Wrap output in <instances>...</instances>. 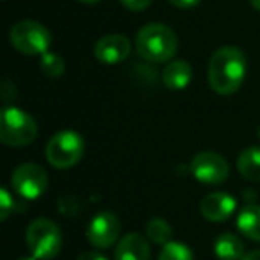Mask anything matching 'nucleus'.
Returning a JSON list of instances; mask_svg holds the SVG:
<instances>
[{
    "label": "nucleus",
    "instance_id": "nucleus-9",
    "mask_svg": "<svg viewBox=\"0 0 260 260\" xmlns=\"http://www.w3.org/2000/svg\"><path fill=\"white\" fill-rule=\"evenodd\" d=\"M119 230H121V224H119L118 216L104 210V212H98L89 221L86 230V237L94 248L107 249L118 242Z\"/></svg>",
    "mask_w": 260,
    "mask_h": 260
},
{
    "label": "nucleus",
    "instance_id": "nucleus-22",
    "mask_svg": "<svg viewBox=\"0 0 260 260\" xmlns=\"http://www.w3.org/2000/svg\"><path fill=\"white\" fill-rule=\"evenodd\" d=\"M202 0H170V4L175 6L178 9H191V8H196Z\"/></svg>",
    "mask_w": 260,
    "mask_h": 260
},
{
    "label": "nucleus",
    "instance_id": "nucleus-4",
    "mask_svg": "<svg viewBox=\"0 0 260 260\" xmlns=\"http://www.w3.org/2000/svg\"><path fill=\"white\" fill-rule=\"evenodd\" d=\"M25 242L30 255L38 260H52L59 255L62 246V235L52 219H34L25 230Z\"/></svg>",
    "mask_w": 260,
    "mask_h": 260
},
{
    "label": "nucleus",
    "instance_id": "nucleus-8",
    "mask_svg": "<svg viewBox=\"0 0 260 260\" xmlns=\"http://www.w3.org/2000/svg\"><path fill=\"white\" fill-rule=\"evenodd\" d=\"M191 173L198 182L207 185H219L228 178L230 166L223 155L216 152H200L191 160Z\"/></svg>",
    "mask_w": 260,
    "mask_h": 260
},
{
    "label": "nucleus",
    "instance_id": "nucleus-19",
    "mask_svg": "<svg viewBox=\"0 0 260 260\" xmlns=\"http://www.w3.org/2000/svg\"><path fill=\"white\" fill-rule=\"evenodd\" d=\"M157 260H194V256L189 246H185L184 242L171 241L162 246Z\"/></svg>",
    "mask_w": 260,
    "mask_h": 260
},
{
    "label": "nucleus",
    "instance_id": "nucleus-25",
    "mask_svg": "<svg viewBox=\"0 0 260 260\" xmlns=\"http://www.w3.org/2000/svg\"><path fill=\"white\" fill-rule=\"evenodd\" d=\"M249 4H251V8H253V9L260 11V0H249Z\"/></svg>",
    "mask_w": 260,
    "mask_h": 260
},
{
    "label": "nucleus",
    "instance_id": "nucleus-27",
    "mask_svg": "<svg viewBox=\"0 0 260 260\" xmlns=\"http://www.w3.org/2000/svg\"><path fill=\"white\" fill-rule=\"evenodd\" d=\"M18 260H38V258H34V256L30 255V256H22V258H18Z\"/></svg>",
    "mask_w": 260,
    "mask_h": 260
},
{
    "label": "nucleus",
    "instance_id": "nucleus-6",
    "mask_svg": "<svg viewBox=\"0 0 260 260\" xmlns=\"http://www.w3.org/2000/svg\"><path fill=\"white\" fill-rule=\"evenodd\" d=\"M13 48L25 55H43L52 45V34L43 23L34 20H22L9 30Z\"/></svg>",
    "mask_w": 260,
    "mask_h": 260
},
{
    "label": "nucleus",
    "instance_id": "nucleus-2",
    "mask_svg": "<svg viewBox=\"0 0 260 260\" xmlns=\"http://www.w3.org/2000/svg\"><path fill=\"white\" fill-rule=\"evenodd\" d=\"M136 48L143 59L150 62H168L178 50V38L173 29L164 23H148L136 36Z\"/></svg>",
    "mask_w": 260,
    "mask_h": 260
},
{
    "label": "nucleus",
    "instance_id": "nucleus-15",
    "mask_svg": "<svg viewBox=\"0 0 260 260\" xmlns=\"http://www.w3.org/2000/svg\"><path fill=\"white\" fill-rule=\"evenodd\" d=\"M214 253L219 260H241L246 255L241 239L228 232L217 235L216 242H214Z\"/></svg>",
    "mask_w": 260,
    "mask_h": 260
},
{
    "label": "nucleus",
    "instance_id": "nucleus-13",
    "mask_svg": "<svg viewBox=\"0 0 260 260\" xmlns=\"http://www.w3.org/2000/svg\"><path fill=\"white\" fill-rule=\"evenodd\" d=\"M192 68L184 59H175L166 64L162 72V84L171 91H182L191 84Z\"/></svg>",
    "mask_w": 260,
    "mask_h": 260
},
{
    "label": "nucleus",
    "instance_id": "nucleus-16",
    "mask_svg": "<svg viewBox=\"0 0 260 260\" xmlns=\"http://www.w3.org/2000/svg\"><path fill=\"white\" fill-rule=\"evenodd\" d=\"M237 170L246 180L260 182V146L242 150L237 159Z\"/></svg>",
    "mask_w": 260,
    "mask_h": 260
},
{
    "label": "nucleus",
    "instance_id": "nucleus-17",
    "mask_svg": "<svg viewBox=\"0 0 260 260\" xmlns=\"http://www.w3.org/2000/svg\"><path fill=\"white\" fill-rule=\"evenodd\" d=\"M146 235L153 244L164 246L168 242H171L173 237V228L162 217H152V219L146 223Z\"/></svg>",
    "mask_w": 260,
    "mask_h": 260
},
{
    "label": "nucleus",
    "instance_id": "nucleus-26",
    "mask_svg": "<svg viewBox=\"0 0 260 260\" xmlns=\"http://www.w3.org/2000/svg\"><path fill=\"white\" fill-rule=\"evenodd\" d=\"M79 2H82V4H96L100 0H79Z\"/></svg>",
    "mask_w": 260,
    "mask_h": 260
},
{
    "label": "nucleus",
    "instance_id": "nucleus-24",
    "mask_svg": "<svg viewBox=\"0 0 260 260\" xmlns=\"http://www.w3.org/2000/svg\"><path fill=\"white\" fill-rule=\"evenodd\" d=\"M241 260H260V249H253V251L246 253Z\"/></svg>",
    "mask_w": 260,
    "mask_h": 260
},
{
    "label": "nucleus",
    "instance_id": "nucleus-23",
    "mask_svg": "<svg viewBox=\"0 0 260 260\" xmlns=\"http://www.w3.org/2000/svg\"><path fill=\"white\" fill-rule=\"evenodd\" d=\"M77 260H109L105 255H102V253H96V251H86L82 253V255L79 256Z\"/></svg>",
    "mask_w": 260,
    "mask_h": 260
},
{
    "label": "nucleus",
    "instance_id": "nucleus-21",
    "mask_svg": "<svg viewBox=\"0 0 260 260\" xmlns=\"http://www.w3.org/2000/svg\"><path fill=\"white\" fill-rule=\"evenodd\" d=\"M121 2L123 8H126L128 11H145L150 4H152V0H119Z\"/></svg>",
    "mask_w": 260,
    "mask_h": 260
},
{
    "label": "nucleus",
    "instance_id": "nucleus-14",
    "mask_svg": "<svg viewBox=\"0 0 260 260\" xmlns=\"http://www.w3.org/2000/svg\"><path fill=\"white\" fill-rule=\"evenodd\" d=\"M237 228L244 237L260 242V205L249 203L237 214Z\"/></svg>",
    "mask_w": 260,
    "mask_h": 260
},
{
    "label": "nucleus",
    "instance_id": "nucleus-11",
    "mask_svg": "<svg viewBox=\"0 0 260 260\" xmlns=\"http://www.w3.org/2000/svg\"><path fill=\"white\" fill-rule=\"evenodd\" d=\"M130 40L123 34H107L100 38L94 45V57L104 64L123 62L130 54Z\"/></svg>",
    "mask_w": 260,
    "mask_h": 260
},
{
    "label": "nucleus",
    "instance_id": "nucleus-10",
    "mask_svg": "<svg viewBox=\"0 0 260 260\" xmlns=\"http://www.w3.org/2000/svg\"><path fill=\"white\" fill-rule=\"evenodd\" d=\"M237 209V200L223 191H214L207 194L200 203V212L210 223H223Z\"/></svg>",
    "mask_w": 260,
    "mask_h": 260
},
{
    "label": "nucleus",
    "instance_id": "nucleus-3",
    "mask_svg": "<svg viewBox=\"0 0 260 260\" xmlns=\"http://www.w3.org/2000/svg\"><path fill=\"white\" fill-rule=\"evenodd\" d=\"M38 125L34 118L18 107H4L0 112V141L8 146H27L36 139Z\"/></svg>",
    "mask_w": 260,
    "mask_h": 260
},
{
    "label": "nucleus",
    "instance_id": "nucleus-18",
    "mask_svg": "<svg viewBox=\"0 0 260 260\" xmlns=\"http://www.w3.org/2000/svg\"><path fill=\"white\" fill-rule=\"evenodd\" d=\"M40 68H41V72L47 77H50V79H59V77H62V73H64L66 66L61 55L54 54V52H45L40 59Z\"/></svg>",
    "mask_w": 260,
    "mask_h": 260
},
{
    "label": "nucleus",
    "instance_id": "nucleus-28",
    "mask_svg": "<svg viewBox=\"0 0 260 260\" xmlns=\"http://www.w3.org/2000/svg\"><path fill=\"white\" fill-rule=\"evenodd\" d=\"M258 138H260V128H258Z\"/></svg>",
    "mask_w": 260,
    "mask_h": 260
},
{
    "label": "nucleus",
    "instance_id": "nucleus-5",
    "mask_svg": "<svg viewBox=\"0 0 260 260\" xmlns=\"http://www.w3.org/2000/svg\"><path fill=\"white\" fill-rule=\"evenodd\" d=\"M84 152H86V143L82 136L70 128H64L52 136L45 150L47 160L57 170H68L75 166L82 159Z\"/></svg>",
    "mask_w": 260,
    "mask_h": 260
},
{
    "label": "nucleus",
    "instance_id": "nucleus-7",
    "mask_svg": "<svg viewBox=\"0 0 260 260\" xmlns=\"http://www.w3.org/2000/svg\"><path fill=\"white\" fill-rule=\"evenodd\" d=\"M11 187L23 200H38L48 187L47 171L34 162L20 164L11 175Z\"/></svg>",
    "mask_w": 260,
    "mask_h": 260
},
{
    "label": "nucleus",
    "instance_id": "nucleus-12",
    "mask_svg": "<svg viewBox=\"0 0 260 260\" xmlns=\"http://www.w3.org/2000/svg\"><path fill=\"white\" fill-rule=\"evenodd\" d=\"M150 255L148 241L138 232L123 235L114 249V260H150Z\"/></svg>",
    "mask_w": 260,
    "mask_h": 260
},
{
    "label": "nucleus",
    "instance_id": "nucleus-20",
    "mask_svg": "<svg viewBox=\"0 0 260 260\" xmlns=\"http://www.w3.org/2000/svg\"><path fill=\"white\" fill-rule=\"evenodd\" d=\"M13 209H15V200H13L11 192L6 187L0 189V219L6 221L11 216Z\"/></svg>",
    "mask_w": 260,
    "mask_h": 260
},
{
    "label": "nucleus",
    "instance_id": "nucleus-1",
    "mask_svg": "<svg viewBox=\"0 0 260 260\" xmlns=\"http://www.w3.org/2000/svg\"><path fill=\"white\" fill-rule=\"evenodd\" d=\"M246 77V57L237 47H221L210 57L207 79L214 93L228 96L241 89Z\"/></svg>",
    "mask_w": 260,
    "mask_h": 260
}]
</instances>
